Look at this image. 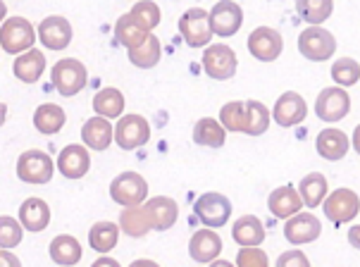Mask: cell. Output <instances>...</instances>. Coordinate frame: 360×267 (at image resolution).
I'll return each mask as SVG.
<instances>
[{"label": "cell", "mask_w": 360, "mask_h": 267, "mask_svg": "<svg viewBox=\"0 0 360 267\" xmlns=\"http://www.w3.org/2000/svg\"><path fill=\"white\" fill-rule=\"evenodd\" d=\"M53 86L58 89L60 96L65 98H75L77 93H82L89 84V72L84 63H79L77 58H63L53 65L51 70Z\"/></svg>", "instance_id": "6da1fadb"}, {"label": "cell", "mask_w": 360, "mask_h": 267, "mask_svg": "<svg viewBox=\"0 0 360 267\" xmlns=\"http://www.w3.org/2000/svg\"><path fill=\"white\" fill-rule=\"evenodd\" d=\"M36 44V29L27 17H8L0 27V48L8 56H24Z\"/></svg>", "instance_id": "7a4b0ae2"}, {"label": "cell", "mask_w": 360, "mask_h": 267, "mask_svg": "<svg viewBox=\"0 0 360 267\" xmlns=\"http://www.w3.org/2000/svg\"><path fill=\"white\" fill-rule=\"evenodd\" d=\"M110 198L122 208H136L148 200V181L139 172H122L110 184Z\"/></svg>", "instance_id": "3957f363"}, {"label": "cell", "mask_w": 360, "mask_h": 267, "mask_svg": "<svg viewBox=\"0 0 360 267\" xmlns=\"http://www.w3.org/2000/svg\"><path fill=\"white\" fill-rule=\"evenodd\" d=\"M179 34L188 48H207L212 39L210 12L203 8H191L179 17Z\"/></svg>", "instance_id": "277c9868"}, {"label": "cell", "mask_w": 360, "mask_h": 267, "mask_svg": "<svg viewBox=\"0 0 360 267\" xmlns=\"http://www.w3.org/2000/svg\"><path fill=\"white\" fill-rule=\"evenodd\" d=\"M55 174L53 157L44 150H24L17 160V177L24 184H48Z\"/></svg>", "instance_id": "5b68a950"}, {"label": "cell", "mask_w": 360, "mask_h": 267, "mask_svg": "<svg viewBox=\"0 0 360 267\" xmlns=\"http://www.w3.org/2000/svg\"><path fill=\"white\" fill-rule=\"evenodd\" d=\"M150 138V124L143 115H122L115 124V143L122 150H136L148 143Z\"/></svg>", "instance_id": "8992f818"}, {"label": "cell", "mask_w": 360, "mask_h": 267, "mask_svg": "<svg viewBox=\"0 0 360 267\" xmlns=\"http://www.w3.org/2000/svg\"><path fill=\"white\" fill-rule=\"evenodd\" d=\"M298 51L310 63H325L337 53V39L332 32L322 27H310L298 36Z\"/></svg>", "instance_id": "52a82bcc"}, {"label": "cell", "mask_w": 360, "mask_h": 267, "mask_svg": "<svg viewBox=\"0 0 360 267\" xmlns=\"http://www.w3.org/2000/svg\"><path fill=\"white\" fill-rule=\"evenodd\" d=\"M193 212H196V217L207 229H219L229 222L231 200L224 196V193L207 191L203 196H198L196 205H193Z\"/></svg>", "instance_id": "ba28073f"}, {"label": "cell", "mask_w": 360, "mask_h": 267, "mask_svg": "<svg viewBox=\"0 0 360 267\" xmlns=\"http://www.w3.org/2000/svg\"><path fill=\"white\" fill-rule=\"evenodd\" d=\"M236 67H239V58H236L234 48L227 44H210L203 53V70L210 79L217 82H227L236 74Z\"/></svg>", "instance_id": "9c48e42d"}, {"label": "cell", "mask_w": 360, "mask_h": 267, "mask_svg": "<svg viewBox=\"0 0 360 267\" xmlns=\"http://www.w3.org/2000/svg\"><path fill=\"white\" fill-rule=\"evenodd\" d=\"M322 210H325V217L329 222L334 224H346L351 222L353 217L360 212V198L356 191L351 189H337L332 191L329 196L325 198V203H322Z\"/></svg>", "instance_id": "30bf717a"}, {"label": "cell", "mask_w": 360, "mask_h": 267, "mask_svg": "<svg viewBox=\"0 0 360 267\" xmlns=\"http://www.w3.org/2000/svg\"><path fill=\"white\" fill-rule=\"evenodd\" d=\"M351 110V96L346 93V89L329 86L322 89L320 96L315 100V115L322 122H339L344 119Z\"/></svg>", "instance_id": "8fae6325"}, {"label": "cell", "mask_w": 360, "mask_h": 267, "mask_svg": "<svg viewBox=\"0 0 360 267\" xmlns=\"http://www.w3.org/2000/svg\"><path fill=\"white\" fill-rule=\"evenodd\" d=\"M248 53L260 63H274L284 51L282 34L272 27H258L248 36Z\"/></svg>", "instance_id": "7c38bea8"}, {"label": "cell", "mask_w": 360, "mask_h": 267, "mask_svg": "<svg viewBox=\"0 0 360 267\" xmlns=\"http://www.w3.org/2000/svg\"><path fill=\"white\" fill-rule=\"evenodd\" d=\"M243 24V10L234 0H219L215 8L210 10V29L219 39H229L241 29Z\"/></svg>", "instance_id": "4fadbf2b"}, {"label": "cell", "mask_w": 360, "mask_h": 267, "mask_svg": "<svg viewBox=\"0 0 360 267\" xmlns=\"http://www.w3.org/2000/svg\"><path fill=\"white\" fill-rule=\"evenodd\" d=\"M320 234H322V222L313 212H298V215L286 220L284 224V236L291 246L313 244V241L320 239Z\"/></svg>", "instance_id": "5bb4252c"}, {"label": "cell", "mask_w": 360, "mask_h": 267, "mask_svg": "<svg viewBox=\"0 0 360 267\" xmlns=\"http://www.w3.org/2000/svg\"><path fill=\"white\" fill-rule=\"evenodd\" d=\"M308 115V105H306V98L296 91H286L277 98L272 108V119L277 122L279 126H296L306 119Z\"/></svg>", "instance_id": "9a60e30c"}, {"label": "cell", "mask_w": 360, "mask_h": 267, "mask_svg": "<svg viewBox=\"0 0 360 267\" xmlns=\"http://www.w3.org/2000/svg\"><path fill=\"white\" fill-rule=\"evenodd\" d=\"M91 169V153L84 143H70L58 155V172L67 179H82Z\"/></svg>", "instance_id": "2e32d148"}, {"label": "cell", "mask_w": 360, "mask_h": 267, "mask_svg": "<svg viewBox=\"0 0 360 267\" xmlns=\"http://www.w3.org/2000/svg\"><path fill=\"white\" fill-rule=\"evenodd\" d=\"M36 34H39V41L48 51H65L72 44V24L60 15L46 17L39 24V32Z\"/></svg>", "instance_id": "e0dca14e"}, {"label": "cell", "mask_w": 360, "mask_h": 267, "mask_svg": "<svg viewBox=\"0 0 360 267\" xmlns=\"http://www.w3.org/2000/svg\"><path fill=\"white\" fill-rule=\"evenodd\" d=\"M219 253H222V239L215 229H198L188 241V256L196 263L210 265L219 258Z\"/></svg>", "instance_id": "ac0fdd59"}, {"label": "cell", "mask_w": 360, "mask_h": 267, "mask_svg": "<svg viewBox=\"0 0 360 267\" xmlns=\"http://www.w3.org/2000/svg\"><path fill=\"white\" fill-rule=\"evenodd\" d=\"M267 208L277 220H291L294 215L303 210V200L298 196V189L291 184L286 186H279V189H274L270 193V198H267Z\"/></svg>", "instance_id": "d6986e66"}, {"label": "cell", "mask_w": 360, "mask_h": 267, "mask_svg": "<svg viewBox=\"0 0 360 267\" xmlns=\"http://www.w3.org/2000/svg\"><path fill=\"white\" fill-rule=\"evenodd\" d=\"M82 141L86 145L89 150H96V153H103L108 150L110 145L115 141V126L110 124V119H103V117H91L84 122L82 126Z\"/></svg>", "instance_id": "ffe728a7"}, {"label": "cell", "mask_w": 360, "mask_h": 267, "mask_svg": "<svg viewBox=\"0 0 360 267\" xmlns=\"http://www.w3.org/2000/svg\"><path fill=\"white\" fill-rule=\"evenodd\" d=\"M143 208H146V212H148L150 224H153L155 232H167V229H172L176 217H179V205L167 196L148 198L143 203Z\"/></svg>", "instance_id": "44dd1931"}, {"label": "cell", "mask_w": 360, "mask_h": 267, "mask_svg": "<svg viewBox=\"0 0 360 267\" xmlns=\"http://www.w3.org/2000/svg\"><path fill=\"white\" fill-rule=\"evenodd\" d=\"M20 224L24 232H44L51 224V205L44 198H27L20 205Z\"/></svg>", "instance_id": "7402d4cb"}, {"label": "cell", "mask_w": 360, "mask_h": 267, "mask_svg": "<svg viewBox=\"0 0 360 267\" xmlns=\"http://www.w3.org/2000/svg\"><path fill=\"white\" fill-rule=\"evenodd\" d=\"M231 239L241 248H258L265 241V227H262L260 217L243 215L231 224Z\"/></svg>", "instance_id": "603a6c76"}, {"label": "cell", "mask_w": 360, "mask_h": 267, "mask_svg": "<svg viewBox=\"0 0 360 267\" xmlns=\"http://www.w3.org/2000/svg\"><path fill=\"white\" fill-rule=\"evenodd\" d=\"M315 148L325 160L337 162L344 160V155L349 153V136L341 129H322L315 138Z\"/></svg>", "instance_id": "cb8c5ba5"}, {"label": "cell", "mask_w": 360, "mask_h": 267, "mask_svg": "<svg viewBox=\"0 0 360 267\" xmlns=\"http://www.w3.org/2000/svg\"><path fill=\"white\" fill-rule=\"evenodd\" d=\"M48 253H51V260L55 265L60 267H75L79 260L84 256V248L82 244L75 239L72 234H60L55 236L51 241V248H48Z\"/></svg>", "instance_id": "d4e9b609"}, {"label": "cell", "mask_w": 360, "mask_h": 267, "mask_svg": "<svg viewBox=\"0 0 360 267\" xmlns=\"http://www.w3.org/2000/svg\"><path fill=\"white\" fill-rule=\"evenodd\" d=\"M12 72L15 77L24 84H36L46 72V56L39 51V48H32L29 53L15 58V65H12Z\"/></svg>", "instance_id": "484cf974"}, {"label": "cell", "mask_w": 360, "mask_h": 267, "mask_svg": "<svg viewBox=\"0 0 360 267\" xmlns=\"http://www.w3.org/2000/svg\"><path fill=\"white\" fill-rule=\"evenodd\" d=\"M124 105H127L124 96L115 86L101 89L98 93L94 96V110L103 119H120L122 115H124Z\"/></svg>", "instance_id": "4316f807"}, {"label": "cell", "mask_w": 360, "mask_h": 267, "mask_svg": "<svg viewBox=\"0 0 360 267\" xmlns=\"http://www.w3.org/2000/svg\"><path fill=\"white\" fill-rule=\"evenodd\" d=\"M117 227H120V232H124L127 236H131V239H143V236L153 229V224H150V217L143 205H136V208H124L120 212Z\"/></svg>", "instance_id": "83f0119b"}, {"label": "cell", "mask_w": 360, "mask_h": 267, "mask_svg": "<svg viewBox=\"0 0 360 267\" xmlns=\"http://www.w3.org/2000/svg\"><path fill=\"white\" fill-rule=\"evenodd\" d=\"M298 196H301L306 208H317V205L325 203V198L329 196V184L327 177L320 172H310L301 179L298 184Z\"/></svg>", "instance_id": "f1b7e54d"}, {"label": "cell", "mask_w": 360, "mask_h": 267, "mask_svg": "<svg viewBox=\"0 0 360 267\" xmlns=\"http://www.w3.org/2000/svg\"><path fill=\"white\" fill-rule=\"evenodd\" d=\"M67 115L60 105L55 103H44V105L36 108L34 112V126L39 129V134H46V136H53L65 126Z\"/></svg>", "instance_id": "f546056e"}, {"label": "cell", "mask_w": 360, "mask_h": 267, "mask_svg": "<svg viewBox=\"0 0 360 267\" xmlns=\"http://www.w3.org/2000/svg\"><path fill=\"white\" fill-rule=\"evenodd\" d=\"M224 141H227V131L222 129L217 119L203 117L193 126V143L205 145V148H222Z\"/></svg>", "instance_id": "4dcf8cb0"}, {"label": "cell", "mask_w": 360, "mask_h": 267, "mask_svg": "<svg viewBox=\"0 0 360 267\" xmlns=\"http://www.w3.org/2000/svg\"><path fill=\"white\" fill-rule=\"evenodd\" d=\"M148 36H150L148 32H143V29L131 20L129 12H127V15H122L120 20L115 22V39H117L120 44L127 48V51H134V48L143 46Z\"/></svg>", "instance_id": "1f68e13d"}, {"label": "cell", "mask_w": 360, "mask_h": 267, "mask_svg": "<svg viewBox=\"0 0 360 267\" xmlns=\"http://www.w3.org/2000/svg\"><path fill=\"white\" fill-rule=\"evenodd\" d=\"M120 241V227L115 222H96L89 229V246L96 253H110Z\"/></svg>", "instance_id": "d6a6232c"}, {"label": "cell", "mask_w": 360, "mask_h": 267, "mask_svg": "<svg viewBox=\"0 0 360 267\" xmlns=\"http://www.w3.org/2000/svg\"><path fill=\"white\" fill-rule=\"evenodd\" d=\"M160 58H162V44L155 34H150L143 46L129 51V63L134 67H139V70H153L160 63Z\"/></svg>", "instance_id": "836d02e7"}, {"label": "cell", "mask_w": 360, "mask_h": 267, "mask_svg": "<svg viewBox=\"0 0 360 267\" xmlns=\"http://www.w3.org/2000/svg\"><path fill=\"white\" fill-rule=\"evenodd\" d=\"M272 119V112L260 100H246V122H243V134L248 136H260L267 131Z\"/></svg>", "instance_id": "e575fe53"}, {"label": "cell", "mask_w": 360, "mask_h": 267, "mask_svg": "<svg viewBox=\"0 0 360 267\" xmlns=\"http://www.w3.org/2000/svg\"><path fill=\"white\" fill-rule=\"evenodd\" d=\"M296 10L308 24L320 27L322 22L329 20V15L334 12L332 0H296Z\"/></svg>", "instance_id": "d590c367"}, {"label": "cell", "mask_w": 360, "mask_h": 267, "mask_svg": "<svg viewBox=\"0 0 360 267\" xmlns=\"http://www.w3.org/2000/svg\"><path fill=\"white\" fill-rule=\"evenodd\" d=\"M332 79L337 82L339 89H349L356 86L360 82V65L353 58H339L332 65Z\"/></svg>", "instance_id": "8d00e7d4"}, {"label": "cell", "mask_w": 360, "mask_h": 267, "mask_svg": "<svg viewBox=\"0 0 360 267\" xmlns=\"http://www.w3.org/2000/svg\"><path fill=\"white\" fill-rule=\"evenodd\" d=\"M129 15H131V20L148 34H153V29L160 24V8H158L155 3H150V0H141V3H136L129 10Z\"/></svg>", "instance_id": "74e56055"}, {"label": "cell", "mask_w": 360, "mask_h": 267, "mask_svg": "<svg viewBox=\"0 0 360 267\" xmlns=\"http://www.w3.org/2000/svg\"><path fill=\"white\" fill-rule=\"evenodd\" d=\"M217 122L222 124L224 131H243V122H246V103L231 100L227 105H222Z\"/></svg>", "instance_id": "f35d334b"}, {"label": "cell", "mask_w": 360, "mask_h": 267, "mask_svg": "<svg viewBox=\"0 0 360 267\" xmlns=\"http://www.w3.org/2000/svg\"><path fill=\"white\" fill-rule=\"evenodd\" d=\"M24 239V227L20 224L17 217L10 215H0V248L10 251V248H17Z\"/></svg>", "instance_id": "ab89813d"}, {"label": "cell", "mask_w": 360, "mask_h": 267, "mask_svg": "<svg viewBox=\"0 0 360 267\" xmlns=\"http://www.w3.org/2000/svg\"><path fill=\"white\" fill-rule=\"evenodd\" d=\"M236 267H270V258L262 248H241L236 256Z\"/></svg>", "instance_id": "60d3db41"}, {"label": "cell", "mask_w": 360, "mask_h": 267, "mask_svg": "<svg viewBox=\"0 0 360 267\" xmlns=\"http://www.w3.org/2000/svg\"><path fill=\"white\" fill-rule=\"evenodd\" d=\"M274 267H310V260L303 251L291 248V251H286L277 258V265Z\"/></svg>", "instance_id": "b9f144b4"}, {"label": "cell", "mask_w": 360, "mask_h": 267, "mask_svg": "<svg viewBox=\"0 0 360 267\" xmlns=\"http://www.w3.org/2000/svg\"><path fill=\"white\" fill-rule=\"evenodd\" d=\"M0 267H22V263L12 251H0Z\"/></svg>", "instance_id": "7bdbcfd3"}, {"label": "cell", "mask_w": 360, "mask_h": 267, "mask_svg": "<svg viewBox=\"0 0 360 267\" xmlns=\"http://www.w3.org/2000/svg\"><path fill=\"white\" fill-rule=\"evenodd\" d=\"M349 244L356 248V251H360V224L349 229Z\"/></svg>", "instance_id": "ee69618b"}, {"label": "cell", "mask_w": 360, "mask_h": 267, "mask_svg": "<svg viewBox=\"0 0 360 267\" xmlns=\"http://www.w3.org/2000/svg\"><path fill=\"white\" fill-rule=\"evenodd\" d=\"M91 267H122V265H120V263H117V260H115V258H108V256H103V258H98V260H96V263L91 265Z\"/></svg>", "instance_id": "f6af8a7d"}, {"label": "cell", "mask_w": 360, "mask_h": 267, "mask_svg": "<svg viewBox=\"0 0 360 267\" xmlns=\"http://www.w3.org/2000/svg\"><path fill=\"white\" fill-rule=\"evenodd\" d=\"M129 267H160L155 263V260H148V258H139V260H134V263Z\"/></svg>", "instance_id": "bcb514c9"}, {"label": "cell", "mask_w": 360, "mask_h": 267, "mask_svg": "<svg viewBox=\"0 0 360 267\" xmlns=\"http://www.w3.org/2000/svg\"><path fill=\"white\" fill-rule=\"evenodd\" d=\"M351 143H353V148H356V153L360 155V124L353 129V138H351Z\"/></svg>", "instance_id": "7dc6e473"}, {"label": "cell", "mask_w": 360, "mask_h": 267, "mask_svg": "<svg viewBox=\"0 0 360 267\" xmlns=\"http://www.w3.org/2000/svg\"><path fill=\"white\" fill-rule=\"evenodd\" d=\"M5 119H8V105H5V103H0V126L5 124Z\"/></svg>", "instance_id": "c3c4849f"}, {"label": "cell", "mask_w": 360, "mask_h": 267, "mask_svg": "<svg viewBox=\"0 0 360 267\" xmlns=\"http://www.w3.org/2000/svg\"><path fill=\"white\" fill-rule=\"evenodd\" d=\"M210 267H236V265L229 263V260H215V263H210Z\"/></svg>", "instance_id": "681fc988"}, {"label": "cell", "mask_w": 360, "mask_h": 267, "mask_svg": "<svg viewBox=\"0 0 360 267\" xmlns=\"http://www.w3.org/2000/svg\"><path fill=\"white\" fill-rule=\"evenodd\" d=\"M5 15H8V5L0 0V27H3V22H5Z\"/></svg>", "instance_id": "f907efd6"}]
</instances>
